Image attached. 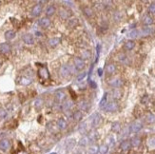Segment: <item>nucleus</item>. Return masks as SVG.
<instances>
[{"mask_svg":"<svg viewBox=\"0 0 155 154\" xmlns=\"http://www.w3.org/2000/svg\"><path fill=\"white\" fill-rule=\"evenodd\" d=\"M38 76L41 80V82L49 81L50 80V73L48 70V68L46 66H39L38 67Z\"/></svg>","mask_w":155,"mask_h":154,"instance_id":"f257e3e1","label":"nucleus"},{"mask_svg":"<svg viewBox=\"0 0 155 154\" xmlns=\"http://www.w3.org/2000/svg\"><path fill=\"white\" fill-rule=\"evenodd\" d=\"M104 110L108 112H114L118 110V104L116 102H109L106 105V107H104Z\"/></svg>","mask_w":155,"mask_h":154,"instance_id":"f03ea898","label":"nucleus"},{"mask_svg":"<svg viewBox=\"0 0 155 154\" xmlns=\"http://www.w3.org/2000/svg\"><path fill=\"white\" fill-rule=\"evenodd\" d=\"M73 63H74V67L75 69H77V70H81V69H83L86 66V64L84 62L83 59H81L79 57H76L74 58V60H73Z\"/></svg>","mask_w":155,"mask_h":154,"instance_id":"7ed1b4c3","label":"nucleus"},{"mask_svg":"<svg viewBox=\"0 0 155 154\" xmlns=\"http://www.w3.org/2000/svg\"><path fill=\"white\" fill-rule=\"evenodd\" d=\"M142 127H143V125H142L141 122L135 121V122H133L132 124L130 125V130L131 132H134V133H136V132L140 131V130L142 129Z\"/></svg>","mask_w":155,"mask_h":154,"instance_id":"20e7f679","label":"nucleus"},{"mask_svg":"<svg viewBox=\"0 0 155 154\" xmlns=\"http://www.w3.org/2000/svg\"><path fill=\"white\" fill-rule=\"evenodd\" d=\"M91 121H92V125L93 127H97L101 123V121H102V117L98 113H95V114H93L91 117Z\"/></svg>","mask_w":155,"mask_h":154,"instance_id":"39448f33","label":"nucleus"},{"mask_svg":"<svg viewBox=\"0 0 155 154\" xmlns=\"http://www.w3.org/2000/svg\"><path fill=\"white\" fill-rule=\"evenodd\" d=\"M108 84L111 86V87H113V88H119V87H121V86L123 85V81L121 78H113V79L109 80V82H108Z\"/></svg>","mask_w":155,"mask_h":154,"instance_id":"423d86ee","label":"nucleus"},{"mask_svg":"<svg viewBox=\"0 0 155 154\" xmlns=\"http://www.w3.org/2000/svg\"><path fill=\"white\" fill-rule=\"evenodd\" d=\"M60 74L64 78H68L70 75V69H69V67L66 66V65L62 66L61 69H60Z\"/></svg>","mask_w":155,"mask_h":154,"instance_id":"0eeeda50","label":"nucleus"},{"mask_svg":"<svg viewBox=\"0 0 155 154\" xmlns=\"http://www.w3.org/2000/svg\"><path fill=\"white\" fill-rule=\"evenodd\" d=\"M11 147V143L8 139H2L0 140V149H2L4 151H7Z\"/></svg>","mask_w":155,"mask_h":154,"instance_id":"6e6552de","label":"nucleus"},{"mask_svg":"<svg viewBox=\"0 0 155 154\" xmlns=\"http://www.w3.org/2000/svg\"><path fill=\"white\" fill-rule=\"evenodd\" d=\"M59 14H60L61 18H63V19H68L69 17L72 16V11H69V10H66V9H60Z\"/></svg>","mask_w":155,"mask_h":154,"instance_id":"1a4fd4ad","label":"nucleus"},{"mask_svg":"<svg viewBox=\"0 0 155 154\" xmlns=\"http://www.w3.org/2000/svg\"><path fill=\"white\" fill-rule=\"evenodd\" d=\"M38 24L40 27L46 29V28H49L50 26V20L49 18H47V17H43V18L39 20Z\"/></svg>","mask_w":155,"mask_h":154,"instance_id":"9d476101","label":"nucleus"},{"mask_svg":"<svg viewBox=\"0 0 155 154\" xmlns=\"http://www.w3.org/2000/svg\"><path fill=\"white\" fill-rule=\"evenodd\" d=\"M41 12H42V6L39 5V4L34 6L33 8V10H31V14H33V16H39L41 14Z\"/></svg>","mask_w":155,"mask_h":154,"instance_id":"9b49d317","label":"nucleus"},{"mask_svg":"<svg viewBox=\"0 0 155 154\" xmlns=\"http://www.w3.org/2000/svg\"><path fill=\"white\" fill-rule=\"evenodd\" d=\"M31 83V79L27 76H21L19 77V79H18V84H20V85L28 86L30 85Z\"/></svg>","mask_w":155,"mask_h":154,"instance_id":"f8f14e48","label":"nucleus"},{"mask_svg":"<svg viewBox=\"0 0 155 154\" xmlns=\"http://www.w3.org/2000/svg\"><path fill=\"white\" fill-rule=\"evenodd\" d=\"M55 98H56V101H57V102L61 103L66 99V94H65L64 91H58L55 92Z\"/></svg>","mask_w":155,"mask_h":154,"instance_id":"ddd939ff","label":"nucleus"},{"mask_svg":"<svg viewBox=\"0 0 155 154\" xmlns=\"http://www.w3.org/2000/svg\"><path fill=\"white\" fill-rule=\"evenodd\" d=\"M11 52V46L8 44V43H3V44L0 45V52L1 53H8V52Z\"/></svg>","mask_w":155,"mask_h":154,"instance_id":"4468645a","label":"nucleus"},{"mask_svg":"<svg viewBox=\"0 0 155 154\" xmlns=\"http://www.w3.org/2000/svg\"><path fill=\"white\" fill-rule=\"evenodd\" d=\"M23 40H24L26 44L28 45H31L34 43V39H33V36L31 34H25L23 36Z\"/></svg>","mask_w":155,"mask_h":154,"instance_id":"2eb2a0df","label":"nucleus"},{"mask_svg":"<svg viewBox=\"0 0 155 154\" xmlns=\"http://www.w3.org/2000/svg\"><path fill=\"white\" fill-rule=\"evenodd\" d=\"M106 70H107V72H108V74H112L116 70V66L113 63L108 64L107 67H106Z\"/></svg>","mask_w":155,"mask_h":154,"instance_id":"dca6fc26","label":"nucleus"},{"mask_svg":"<svg viewBox=\"0 0 155 154\" xmlns=\"http://www.w3.org/2000/svg\"><path fill=\"white\" fill-rule=\"evenodd\" d=\"M130 146H131V145H130V141H124V142H122L121 145H120V147H121V149H122L123 151H127V150H130Z\"/></svg>","mask_w":155,"mask_h":154,"instance_id":"f3484780","label":"nucleus"},{"mask_svg":"<svg viewBox=\"0 0 155 154\" xmlns=\"http://www.w3.org/2000/svg\"><path fill=\"white\" fill-rule=\"evenodd\" d=\"M134 47H135V43H134V41H132V40H128V41L126 42L124 45V49L127 50H131Z\"/></svg>","mask_w":155,"mask_h":154,"instance_id":"a211bd4d","label":"nucleus"},{"mask_svg":"<svg viewBox=\"0 0 155 154\" xmlns=\"http://www.w3.org/2000/svg\"><path fill=\"white\" fill-rule=\"evenodd\" d=\"M151 33H152V29H151V28H145V29H143L142 30L139 31V35L147 36V35H150Z\"/></svg>","mask_w":155,"mask_h":154,"instance_id":"6ab92c4d","label":"nucleus"},{"mask_svg":"<svg viewBox=\"0 0 155 154\" xmlns=\"http://www.w3.org/2000/svg\"><path fill=\"white\" fill-rule=\"evenodd\" d=\"M48 43H49V45H50V47L54 48L60 43V39L57 38V37H53V38H50V40L48 41Z\"/></svg>","mask_w":155,"mask_h":154,"instance_id":"aec40b11","label":"nucleus"},{"mask_svg":"<svg viewBox=\"0 0 155 154\" xmlns=\"http://www.w3.org/2000/svg\"><path fill=\"white\" fill-rule=\"evenodd\" d=\"M152 23H153V19L151 16H150V15H145V16L143 17V24H144V25L150 26L151 25Z\"/></svg>","mask_w":155,"mask_h":154,"instance_id":"412c9836","label":"nucleus"},{"mask_svg":"<svg viewBox=\"0 0 155 154\" xmlns=\"http://www.w3.org/2000/svg\"><path fill=\"white\" fill-rule=\"evenodd\" d=\"M57 127L59 129H65L67 127V122L63 118L58 119V121H57Z\"/></svg>","mask_w":155,"mask_h":154,"instance_id":"4be33fe9","label":"nucleus"},{"mask_svg":"<svg viewBox=\"0 0 155 154\" xmlns=\"http://www.w3.org/2000/svg\"><path fill=\"white\" fill-rule=\"evenodd\" d=\"M130 145L132 146H134V147H137V146H139L140 145H141V139L138 137H134L131 139V141H130Z\"/></svg>","mask_w":155,"mask_h":154,"instance_id":"5701e85b","label":"nucleus"},{"mask_svg":"<svg viewBox=\"0 0 155 154\" xmlns=\"http://www.w3.org/2000/svg\"><path fill=\"white\" fill-rule=\"evenodd\" d=\"M122 91H120L119 88H116V89H114L113 91H112V98L113 99H120L121 97H122Z\"/></svg>","mask_w":155,"mask_h":154,"instance_id":"b1692460","label":"nucleus"},{"mask_svg":"<svg viewBox=\"0 0 155 154\" xmlns=\"http://www.w3.org/2000/svg\"><path fill=\"white\" fill-rule=\"evenodd\" d=\"M56 11V9L54 6H49L47 8V10H46V14H47L48 16H51V15H53L54 14V12Z\"/></svg>","mask_w":155,"mask_h":154,"instance_id":"393cba45","label":"nucleus"},{"mask_svg":"<svg viewBox=\"0 0 155 154\" xmlns=\"http://www.w3.org/2000/svg\"><path fill=\"white\" fill-rule=\"evenodd\" d=\"M111 130L113 132H119L121 130V125L119 122H114L113 124L111 125Z\"/></svg>","mask_w":155,"mask_h":154,"instance_id":"a878e982","label":"nucleus"},{"mask_svg":"<svg viewBox=\"0 0 155 154\" xmlns=\"http://www.w3.org/2000/svg\"><path fill=\"white\" fill-rule=\"evenodd\" d=\"M15 37V33L12 31V30H8V31H6L5 33V38L7 40H11V39H14Z\"/></svg>","mask_w":155,"mask_h":154,"instance_id":"bb28decb","label":"nucleus"},{"mask_svg":"<svg viewBox=\"0 0 155 154\" xmlns=\"http://www.w3.org/2000/svg\"><path fill=\"white\" fill-rule=\"evenodd\" d=\"M72 118L74 119L75 121H80L81 119L83 118V114H82V112L81 111H75L73 114H72Z\"/></svg>","mask_w":155,"mask_h":154,"instance_id":"cd10ccee","label":"nucleus"},{"mask_svg":"<svg viewBox=\"0 0 155 154\" xmlns=\"http://www.w3.org/2000/svg\"><path fill=\"white\" fill-rule=\"evenodd\" d=\"M146 121L148 123V124H153L155 123V115L152 113H148L146 117Z\"/></svg>","mask_w":155,"mask_h":154,"instance_id":"c85d7f7f","label":"nucleus"},{"mask_svg":"<svg viewBox=\"0 0 155 154\" xmlns=\"http://www.w3.org/2000/svg\"><path fill=\"white\" fill-rule=\"evenodd\" d=\"M43 104H44L43 100H42L41 98H37V99L35 100V102H34V107H35L36 110H40V108L43 107Z\"/></svg>","mask_w":155,"mask_h":154,"instance_id":"c756f323","label":"nucleus"},{"mask_svg":"<svg viewBox=\"0 0 155 154\" xmlns=\"http://www.w3.org/2000/svg\"><path fill=\"white\" fill-rule=\"evenodd\" d=\"M84 14H86L88 17H92L93 15V11L92 10V8L89 7H85L84 8Z\"/></svg>","mask_w":155,"mask_h":154,"instance_id":"7c9ffc66","label":"nucleus"},{"mask_svg":"<svg viewBox=\"0 0 155 154\" xmlns=\"http://www.w3.org/2000/svg\"><path fill=\"white\" fill-rule=\"evenodd\" d=\"M107 101H108V94L105 93V95H104V97L102 98V100L100 101V104H99V106H100L101 108H104V107H106V105H107Z\"/></svg>","mask_w":155,"mask_h":154,"instance_id":"2f4dec72","label":"nucleus"},{"mask_svg":"<svg viewBox=\"0 0 155 154\" xmlns=\"http://www.w3.org/2000/svg\"><path fill=\"white\" fill-rule=\"evenodd\" d=\"M89 58H91V52L89 50L81 52V59H89Z\"/></svg>","mask_w":155,"mask_h":154,"instance_id":"473e14b6","label":"nucleus"},{"mask_svg":"<svg viewBox=\"0 0 155 154\" xmlns=\"http://www.w3.org/2000/svg\"><path fill=\"white\" fill-rule=\"evenodd\" d=\"M78 25V20L76 18H73V19H70L68 23V26L69 28H75Z\"/></svg>","mask_w":155,"mask_h":154,"instance_id":"72a5a7b5","label":"nucleus"},{"mask_svg":"<svg viewBox=\"0 0 155 154\" xmlns=\"http://www.w3.org/2000/svg\"><path fill=\"white\" fill-rule=\"evenodd\" d=\"M108 151V146L107 145H101L99 146V152L101 154H106Z\"/></svg>","mask_w":155,"mask_h":154,"instance_id":"f704fd0d","label":"nucleus"},{"mask_svg":"<svg viewBox=\"0 0 155 154\" xmlns=\"http://www.w3.org/2000/svg\"><path fill=\"white\" fill-rule=\"evenodd\" d=\"M72 107V102L70 101V100H68V101H66V102L64 103L63 110H69V108H70Z\"/></svg>","mask_w":155,"mask_h":154,"instance_id":"c9c22d12","label":"nucleus"},{"mask_svg":"<svg viewBox=\"0 0 155 154\" xmlns=\"http://www.w3.org/2000/svg\"><path fill=\"white\" fill-rule=\"evenodd\" d=\"M98 151H99V146H92L89 149V154H96Z\"/></svg>","mask_w":155,"mask_h":154,"instance_id":"e433bc0d","label":"nucleus"},{"mask_svg":"<svg viewBox=\"0 0 155 154\" xmlns=\"http://www.w3.org/2000/svg\"><path fill=\"white\" fill-rule=\"evenodd\" d=\"M128 37L130 38H136L137 36H139V30H131L130 33H128Z\"/></svg>","mask_w":155,"mask_h":154,"instance_id":"4c0bfd02","label":"nucleus"},{"mask_svg":"<svg viewBox=\"0 0 155 154\" xmlns=\"http://www.w3.org/2000/svg\"><path fill=\"white\" fill-rule=\"evenodd\" d=\"M89 137H83L80 140V145L81 146H86L87 144L89 143Z\"/></svg>","mask_w":155,"mask_h":154,"instance_id":"58836bf2","label":"nucleus"},{"mask_svg":"<svg viewBox=\"0 0 155 154\" xmlns=\"http://www.w3.org/2000/svg\"><path fill=\"white\" fill-rule=\"evenodd\" d=\"M79 107H80L81 110H88V104H87L85 101H83V102H80V103H79Z\"/></svg>","mask_w":155,"mask_h":154,"instance_id":"ea45409f","label":"nucleus"},{"mask_svg":"<svg viewBox=\"0 0 155 154\" xmlns=\"http://www.w3.org/2000/svg\"><path fill=\"white\" fill-rule=\"evenodd\" d=\"M148 11L150 14H155V3L150 4V7H148Z\"/></svg>","mask_w":155,"mask_h":154,"instance_id":"a19ab883","label":"nucleus"},{"mask_svg":"<svg viewBox=\"0 0 155 154\" xmlns=\"http://www.w3.org/2000/svg\"><path fill=\"white\" fill-rule=\"evenodd\" d=\"M121 18H122V14L117 11L116 14H114V19L116 20V21H120V20H121Z\"/></svg>","mask_w":155,"mask_h":154,"instance_id":"79ce46f5","label":"nucleus"},{"mask_svg":"<svg viewBox=\"0 0 155 154\" xmlns=\"http://www.w3.org/2000/svg\"><path fill=\"white\" fill-rule=\"evenodd\" d=\"M6 115H7L6 110H3V108H0V118H5Z\"/></svg>","mask_w":155,"mask_h":154,"instance_id":"37998d69","label":"nucleus"},{"mask_svg":"<svg viewBox=\"0 0 155 154\" xmlns=\"http://www.w3.org/2000/svg\"><path fill=\"white\" fill-rule=\"evenodd\" d=\"M148 146H155V138H150L148 140Z\"/></svg>","mask_w":155,"mask_h":154,"instance_id":"c03bdc74","label":"nucleus"},{"mask_svg":"<svg viewBox=\"0 0 155 154\" xmlns=\"http://www.w3.org/2000/svg\"><path fill=\"white\" fill-rule=\"evenodd\" d=\"M126 58H127V56H126L124 53H119V54H118V59H119L120 61L126 60Z\"/></svg>","mask_w":155,"mask_h":154,"instance_id":"a18cd8bd","label":"nucleus"},{"mask_svg":"<svg viewBox=\"0 0 155 154\" xmlns=\"http://www.w3.org/2000/svg\"><path fill=\"white\" fill-rule=\"evenodd\" d=\"M147 101H148V96H147V95H145V96L141 99V103H142V104H147Z\"/></svg>","mask_w":155,"mask_h":154,"instance_id":"49530a36","label":"nucleus"},{"mask_svg":"<svg viewBox=\"0 0 155 154\" xmlns=\"http://www.w3.org/2000/svg\"><path fill=\"white\" fill-rule=\"evenodd\" d=\"M86 75H87L86 72H83L82 74H80V75H79V76H78V78H77L78 81H80V80H83L84 78H85V76H86Z\"/></svg>","mask_w":155,"mask_h":154,"instance_id":"de8ad7c7","label":"nucleus"},{"mask_svg":"<svg viewBox=\"0 0 155 154\" xmlns=\"http://www.w3.org/2000/svg\"><path fill=\"white\" fill-rule=\"evenodd\" d=\"M89 84H91V86L92 87V88H96V84H95L93 81H89Z\"/></svg>","mask_w":155,"mask_h":154,"instance_id":"09e8293b","label":"nucleus"},{"mask_svg":"<svg viewBox=\"0 0 155 154\" xmlns=\"http://www.w3.org/2000/svg\"><path fill=\"white\" fill-rule=\"evenodd\" d=\"M63 3H64V4H68L69 6H72V4H73L72 1H68V0H66V1H63Z\"/></svg>","mask_w":155,"mask_h":154,"instance_id":"8fccbe9b","label":"nucleus"},{"mask_svg":"<svg viewBox=\"0 0 155 154\" xmlns=\"http://www.w3.org/2000/svg\"><path fill=\"white\" fill-rule=\"evenodd\" d=\"M17 154H28V152L26 151V150H24V149H22V150H20V151L17 152Z\"/></svg>","mask_w":155,"mask_h":154,"instance_id":"3c124183","label":"nucleus"},{"mask_svg":"<svg viewBox=\"0 0 155 154\" xmlns=\"http://www.w3.org/2000/svg\"><path fill=\"white\" fill-rule=\"evenodd\" d=\"M102 72H103V69H98V74H99V76H101V75H102Z\"/></svg>","mask_w":155,"mask_h":154,"instance_id":"603ef678","label":"nucleus"},{"mask_svg":"<svg viewBox=\"0 0 155 154\" xmlns=\"http://www.w3.org/2000/svg\"><path fill=\"white\" fill-rule=\"evenodd\" d=\"M51 154H56V153H51Z\"/></svg>","mask_w":155,"mask_h":154,"instance_id":"864d4df0","label":"nucleus"}]
</instances>
